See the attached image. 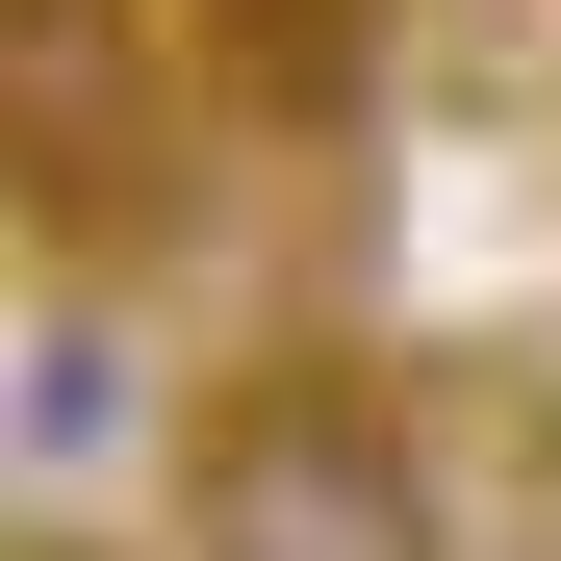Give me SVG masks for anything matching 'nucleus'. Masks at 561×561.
I'll use <instances>...</instances> for the list:
<instances>
[{"mask_svg": "<svg viewBox=\"0 0 561 561\" xmlns=\"http://www.w3.org/2000/svg\"><path fill=\"white\" fill-rule=\"evenodd\" d=\"M153 536L179 561H459V485H434V409L409 383H357L332 332H280L255 383H205Z\"/></svg>", "mask_w": 561, "mask_h": 561, "instance_id": "f257e3e1", "label": "nucleus"}]
</instances>
